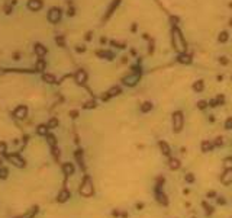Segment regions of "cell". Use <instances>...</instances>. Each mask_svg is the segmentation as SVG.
<instances>
[{
    "mask_svg": "<svg viewBox=\"0 0 232 218\" xmlns=\"http://www.w3.org/2000/svg\"><path fill=\"white\" fill-rule=\"evenodd\" d=\"M171 41H173V47L177 52H186V41L183 38V34L178 28H173L171 31Z\"/></svg>",
    "mask_w": 232,
    "mask_h": 218,
    "instance_id": "6da1fadb",
    "label": "cell"
},
{
    "mask_svg": "<svg viewBox=\"0 0 232 218\" xmlns=\"http://www.w3.org/2000/svg\"><path fill=\"white\" fill-rule=\"evenodd\" d=\"M93 193H95V188H93L91 179L89 174H86L83 178L81 185H80V195L84 196V198H90V196H93Z\"/></svg>",
    "mask_w": 232,
    "mask_h": 218,
    "instance_id": "7a4b0ae2",
    "label": "cell"
},
{
    "mask_svg": "<svg viewBox=\"0 0 232 218\" xmlns=\"http://www.w3.org/2000/svg\"><path fill=\"white\" fill-rule=\"evenodd\" d=\"M5 157H6V160H7L10 164H13L15 167L23 169V167L26 166V160L22 159V156L19 154V153H7Z\"/></svg>",
    "mask_w": 232,
    "mask_h": 218,
    "instance_id": "3957f363",
    "label": "cell"
},
{
    "mask_svg": "<svg viewBox=\"0 0 232 218\" xmlns=\"http://www.w3.org/2000/svg\"><path fill=\"white\" fill-rule=\"evenodd\" d=\"M132 73L129 74V76H126V77H123V84L125 86H129V87H132V86H135L138 81H139V79H141V70H139V67H132Z\"/></svg>",
    "mask_w": 232,
    "mask_h": 218,
    "instance_id": "277c9868",
    "label": "cell"
},
{
    "mask_svg": "<svg viewBox=\"0 0 232 218\" xmlns=\"http://www.w3.org/2000/svg\"><path fill=\"white\" fill-rule=\"evenodd\" d=\"M183 124H184L183 112L181 111H176L173 114V128H174V133H180V131L183 129Z\"/></svg>",
    "mask_w": 232,
    "mask_h": 218,
    "instance_id": "5b68a950",
    "label": "cell"
},
{
    "mask_svg": "<svg viewBox=\"0 0 232 218\" xmlns=\"http://www.w3.org/2000/svg\"><path fill=\"white\" fill-rule=\"evenodd\" d=\"M61 16H62V10L60 7H52L48 10V15H46V17H48V20L51 22V24H58V22L61 20Z\"/></svg>",
    "mask_w": 232,
    "mask_h": 218,
    "instance_id": "8992f818",
    "label": "cell"
},
{
    "mask_svg": "<svg viewBox=\"0 0 232 218\" xmlns=\"http://www.w3.org/2000/svg\"><path fill=\"white\" fill-rule=\"evenodd\" d=\"M155 199L162 207H167L168 205V198H167V195L162 192V188H155Z\"/></svg>",
    "mask_w": 232,
    "mask_h": 218,
    "instance_id": "52a82bcc",
    "label": "cell"
},
{
    "mask_svg": "<svg viewBox=\"0 0 232 218\" xmlns=\"http://www.w3.org/2000/svg\"><path fill=\"white\" fill-rule=\"evenodd\" d=\"M13 116L17 118V119H25L28 116V106H25V105L16 106L15 111H13Z\"/></svg>",
    "mask_w": 232,
    "mask_h": 218,
    "instance_id": "ba28073f",
    "label": "cell"
},
{
    "mask_svg": "<svg viewBox=\"0 0 232 218\" xmlns=\"http://www.w3.org/2000/svg\"><path fill=\"white\" fill-rule=\"evenodd\" d=\"M61 169H62V172H64V174H65V180H67L70 176H71V174H74V170H76V167H74L73 163H62Z\"/></svg>",
    "mask_w": 232,
    "mask_h": 218,
    "instance_id": "9c48e42d",
    "label": "cell"
},
{
    "mask_svg": "<svg viewBox=\"0 0 232 218\" xmlns=\"http://www.w3.org/2000/svg\"><path fill=\"white\" fill-rule=\"evenodd\" d=\"M221 182L223 185H231L232 183V167H228L221 176Z\"/></svg>",
    "mask_w": 232,
    "mask_h": 218,
    "instance_id": "30bf717a",
    "label": "cell"
},
{
    "mask_svg": "<svg viewBox=\"0 0 232 218\" xmlns=\"http://www.w3.org/2000/svg\"><path fill=\"white\" fill-rule=\"evenodd\" d=\"M28 9L32 10V12H38L42 9L44 3H42V0H28Z\"/></svg>",
    "mask_w": 232,
    "mask_h": 218,
    "instance_id": "8fae6325",
    "label": "cell"
},
{
    "mask_svg": "<svg viewBox=\"0 0 232 218\" xmlns=\"http://www.w3.org/2000/svg\"><path fill=\"white\" fill-rule=\"evenodd\" d=\"M74 77H76V83L80 84V86H83L87 81V73L84 70H77L76 74H74Z\"/></svg>",
    "mask_w": 232,
    "mask_h": 218,
    "instance_id": "7c38bea8",
    "label": "cell"
},
{
    "mask_svg": "<svg viewBox=\"0 0 232 218\" xmlns=\"http://www.w3.org/2000/svg\"><path fill=\"white\" fill-rule=\"evenodd\" d=\"M70 196H71V193H70V190L67 189V188H62L61 190H60V193H58V196H57V201L58 202H67L68 199H70Z\"/></svg>",
    "mask_w": 232,
    "mask_h": 218,
    "instance_id": "4fadbf2b",
    "label": "cell"
},
{
    "mask_svg": "<svg viewBox=\"0 0 232 218\" xmlns=\"http://www.w3.org/2000/svg\"><path fill=\"white\" fill-rule=\"evenodd\" d=\"M119 5H121V0H113V2L110 3V6H109V9H107V12H106V15H105V17H103V20H107L113 15V12L116 10V7H118Z\"/></svg>",
    "mask_w": 232,
    "mask_h": 218,
    "instance_id": "5bb4252c",
    "label": "cell"
},
{
    "mask_svg": "<svg viewBox=\"0 0 232 218\" xmlns=\"http://www.w3.org/2000/svg\"><path fill=\"white\" fill-rule=\"evenodd\" d=\"M38 211H39V208H38V205H34L31 209H28L25 214H22V215H19V217H15V218H35V215L38 214Z\"/></svg>",
    "mask_w": 232,
    "mask_h": 218,
    "instance_id": "9a60e30c",
    "label": "cell"
},
{
    "mask_svg": "<svg viewBox=\"0 0 232 218\" xmlns=\"http://www.w3.org/2000/svg\"><path fill=\"white\" fill-rule=\"evenodd\" d=\"M74 157H76V160H77V163L80 164V167H81V170L84 172V170H86V166H84V160H83V150H81V148H78V150H76V153H74Z\"/></svg>",
    "mask_w": 232,
    "mask_h": 218,
    "instance_id": "2e32d148",
    "label": "cell"
},
{
    "mask_svg": "<svg viewBox=\"0 0 232 218\" xmlns=\"http://www.w3.org/2000/svg\"><path fill=\"white\" fill-rule=\"evenodd\" d=\"M158 147H160V150H161V153H162V154H164V156H170L171 154V148H170V145L166 143V141H160L158 143Z\"/></svg>",
    "mask_w": 232,
    "mask_h": 218,
    "instance_id": "e0dca14e",
    "label": "cell"
},
{
    "mask_svg": "<svg viewBox=\"0 0 232 218\" xmlns=\"http://www.w3.org/2000/svg\"><path fill=\"white\" fill-rule=\"evenodd\" d=\"M168 167H170V170H178V169L181 167V161H180L178 159L170 157V160H168Z\"/></svg>",
    "mask_w": 232,
    "mask_h": 218,
    "instance_id": "ac0fdd59",
    "label": "cell"
},
{
    "mask_svg": "<svg viewBox=\"0 0 232 218\" xmlns=\"http://www.w3.org/2000/svg\"><path fill=\"white\" fill-rule=\"evenodd\" d=\"M34 50H35V54H36L38 57H41V58H42L46 52H48V50H46V48L42 45V44H35V48H34Z\"/></svg>",
    "mask_w": 232,
    "mask_h": 218,
    "instance_id": "d6986e66",
    "label": "cell"
},
{
    "mask_svg": "<svg viewBox=\"0 0 232 218\" xmlns=\"http://www.w3.org/2000/svg\"><path fill=\"white\" fill-rule=\"evenodd\" d=\"M177 61L181 63V64H190V63H192V55L186 54V52H181V54L177 57Z\"/></svg>",
    "mask_w": 232,
    "mask_h": 218,
    "instance_id": "ffe728a7",
    "label": "cell"
},
{
    "mask_svg": "<svg viewBox=\"0 0 232 218\" xmlns=\"http://www.w3.org/2000/svg\"><path fill=\"white\" fill-rule=\"evenodd\" d=\"M50 133V128H48V125H44V124H41V125H38L36 126V134L38 135H42V137H46V134Z\"/></svg>",
    "mask_w": 232,
    "mask_h": 218,
    "instance_id": "44dd1931",
    "label": "cell"
},
{
    "mask_svg": "<svg viewBox=\"0 0 232 218\" xmlns=\"http://www.w3.org/2000/svg\"><path fill=\"white\" fill-rule=\"evenodd\" d=\"M96 55H97V57H100V58L109 60V61H110V60H113V57H115V55H113V54H112L110 51H105V50H100V51H97V52H96Z\"/></svg>",
    "mask_w": 232,
    "mask_h": 218,
    "instance_id": "7402d4cb",
    "label": "cell"
},
{
    "mask_svg": "<svg viewBox=\"0 0 232 218\" xmlns=\"http://www.w3.org/2000/svg\"><path fill=\"white\" fill-rule=\"evenodd\" d=\"M215 145H213V143H211V141H207V140H205L202 144H200V148H202V151L203 153H209V151H212V148H213Z\"/></svg>",
    "mask_w": 232,
    "mask_h": 218,
    "instance_id": "603a6c76",
    "label": "cell"
},
{
    "mask_svg": "<svg viewBox=\"0 0 232 218\" xmlns=\"http://www.w3.org/2000/svg\"><path fill=\"white\" fill-rule=\"evenodd\" d=\"M193 90L196 92V93H200V92H203V89H205V81L203 80H197V81H194L193 83Z\"/></svg>",
    "mask_w": 232,
    "mask_h": 218,
    "instance_id": "cb8c5ba5",
    "label": "cell"
},
{
    "mask_svg": "<svg viewBox=\"0 0 232 218\" xmlns=\"http://www.w3.org/2000/svg\"><path fill=\"white\" fill-rule=\"evenodd\" d=\"M202 207L205 208V212H206V217H211L213 212H215V208L212 205H209L206 201H202Z\"/></svg>",
    "mask_w": 232,
    "mask_h": 218,
    "instance_id": "d4e9b609",
    "label": "cell"
},
{
    "mask_svg": "<svg viewBox=\"0 0 232 218\" xmlns=\"http://www.w3.org/2000/svg\"><path fill=\"white\" fill-rule=\"evenodd\" d=\"M119 93H122V89L119 86H113L112 89H109V92H107V95L112 98V96H118Z\"/></svg>",
    "mask_w": 232,
    "mask_h": 218,
    "instance_id": "484cf974",
    "label": "cell"
},
{
    "mask_svg": "<svg viewBox=\"0 0 232 218\" xmlns=\"http://www.w3.org/2000/svg\"><path fill=\"white\" fill-rule=\"evenodd\" d=\"M46 143H48L50 144V147H55L57 145V138L52 135V134H46Z\"/></svg>",
    "mask_w": 232,
    "mask_h": 218,
    "instance_id": "4316f807",
    "label": "cell"
},
{
    "mask_svg": "<svg viewBox=\"0 0 232 218\" xmlns=\"http://www.w3.org/2000/svg\"><path fill=\"white\" fill-rule=\"evenodd\" d=\"M36 70L38 71H44L45 70V61L41 57H38V61H36Z\"/></svg>",
    "mask_w": 232,
    "mask_h": 218,
    "instance_id": "83f0119b",
    "label": "cell"
},
{
    "mask_svg": "<svg viewBox=\"0 0 232 218\" xmlns=\"http://www.w3.org/2000/svg\"><path fill=\"white\" fill-rule=\"evenodd\" d=\"M151 109H152V103H151V102H144V103H142V106H141V111H142L144 114L150 112Z\"/></svg>",
    "mask_w": 232,
    "mask_h": 218,
    "instance_id": "f1b7e54d",
    "label": "cell"
},
{
    "mask_svg": "<svg viewBox=\"0 0 232 218\" xmlns=\"http://www.w3.org/2000/svg\"><path fill=\"white\" fill-rule=\"evenodd\" d=\"M7 154V144L5 141H0V156H6Z\"/></svg>",
    "mask_w": 232,
    "mask_h": 218,
    "instance_id": "f546056e",
    "label": "cell"
},
{
    "mask_svg": "<svg viewBox=\"0 0 232 218\" xmlns=\"http://www.w3.org/2000/svg\"><path fill=\"white\" fill-rule=\"evenodd\" d=\"M96 106H97L96 100H87V102H84L83 109H93V108H96Z\"/></svg>",
    "mask_w": 232,
    "mask_h": 218,
    "instance_id": "4dcf8cb0",
    "label": "cell"
},
{
    "mask_svg": "<svg viewBox=\"0 0 232 218\" xmlns=\"http://www.w3.org/2000/svg\"><path fill=\"white\" fill-rule=\"evenodd\" d=\"M51 154H52V157L58 161L60 160V150H58V147L55 145V147H51Z\"/></svg>",
    "mask_w": 232,
    "mask_h": 218,
    "instance_id": "1f68e13d",
    "label": "cell"
},
{
    "mask_svg": "<svg viewBox=\"0 0 232 218\" xmlns=\"http://www.w3.org/2000/svg\"><path fill=\"white\" fill-rule=\"evenodd\" d=\"M7 174H9V170H7V167H0V179H7Z\"/></svg>",
    "mask_w": 232,
    "mask_h": 218,
    "instance_id": "d6a6232c",
    "label": "cell"
},
{
    "mask_svg": "<svg viewBox=\"0 0 232 218\" xmlns=\"http://www.w3.org/2000/svg\"><path fill=\"white\" fill-rule=\"evenodd\" d=\"M42 79H44V81H46V83H57V81H55V77H54L52 74H44Z\"/></svg>",
    "mask_w": 232,
    "mask_h": 218,
    "instance_id": "836d02e7",
    "label": "cell"
},
{
    "mask_svg": "<svg viewBox=\"0 0 232 218\" xmlns=\"http://www.w3.org/2000/svg\"><path fill=\"white\" fill-rule=\"evenodd\" d=\"M46 125H48V128H50V129L57 128V126H58V119H57V118H51V119L48 121V124H46Z\"/></svg>",
    "mask_w": 232,
    "mask_h": 218,
    "instance_id": "e575fe53",
    "label": "cell"
},
{
    "mask_svg": "<svg viewBox=\"0 0 232 218\" xmlns=\"http://www.w3.org/2000/svg\"><path fill=\"white\" fill-rule=\"evenodd\" d=\"M228 38H229V34L223 31V32H221V34H219L218 41H219V42H226V41H228Z\"/></svg>",
    "mask_w": 232,
    "mask_h": 218,
    "instance_id": "d590c367",
    "label": "cell"
},
{
    "mask_svg": "<svg viewBox=\"0 0 232 218\" xmlns=\"http://www.w3.org/2000/svg\"><path fill=\"white\" fill-rule=\"evenodd\" d=\"M184 180L187 182V183H193V182H194V174H193V173H187V174L184 176Z\"/></svg>",
    "mask_w": 232,
    "mask_h": 218,
    "instance_id": "8d00e7d4",
    "label": "cell"
},
{
    "mask_svg": "<svg viewBox=\"0 0 232 218\" xmlns=\"http://www.w3.org/2000/svg\"><path fill=\"white\" fill-rule=\"evenodd\" d=\"M55 41H57V44H58L60 47H65V39H64L62 36H57Z\"/></svg>",
    "mask_w": 232,
    "mask_h": 218,
    "instance_id": "74e56055",
    "label": "cell"
},
{
    "mask_svg": "<svg viewBox=\"0 0 232 218\" xmlns=\"http://www.w3.org/2000/svg\"><path fill=\"white\" fill-rule=\"evenodd\" d=\"M164 178H162V176H160L158 179H157V185H155V188H162V185H164Z\"/></svg>",
    "mask_w": 232,
    "mask_h": 218,
    "instance_id": "f35d334b",
    "label": "cell"
},
{
    "mask_svg": "<svg viewBox=\"0 0 232 218\" xmlns=\"http://www.w3.org/2000/svg\"><path fill=\"white\" fill-rule=\"evenodd\" d=\"M216 204L218 205H225L226 204V199L223 198V196H216Z\"/></svg>",
    "mask_w": 232,
    "mask_h": 218,
    "instance_id": "ab89813d",
    "label": "cell"
},
{
    "mask_svg": "<svg viewBox=\"0 0 232 218\" xmlns=\"http://www.w3.org/2000/svg\"><path fill=\"white\" fill-rule=\"evenodd\" d=\"M222 144H223V138H222V137H218V138L213 141V145H215V147H221Z\"/></svg>",
    "mask_w": 232,
    "mask_h": 218,
    "instance_id": "60d3db41",
    "label": "cell"
},
{
    "mask_svg": "<svg viewBox=\"0 0 232 218\" xmlns=\"http://www.w3.org/2000/svg\"><path fill=\"white\" fill-rule=\"evenodd\" d=\"M206 106H207V102L206 100H199L197 102V108L199 109H206Z\"/></svg>",
    "mask_w": 232,
    "mask_h": 218,
    "instance_id": "b9f144b4",
    "label": "cell"
},
{
    "mask_svg": "<svg viewBox=\"0 0 232 218\" xmlns=\"http://www.w3.org/2000/svg\"><path fill=\"white\" fill-rule=\"evenodd\" d=\"M225 128L226 129H232V118H228L225 121Z\"/></svg>",
    "mask_w": 232,
    "mask_h": 218,
    "instance_id": "7bdbcfd3",
    "label": "cell"
},
{
    "mask_svg": "<svg viewBox=\"0 0 232 218\" xmlns=\"http://www.w3.org/2000/svg\"><path fill=\"white\" fill-rule=\"evenodd\" d=\"M216 196H218V195H216V192H215V190H209V192H207V195H206V198L212 199V198H216Z\"/></svg>",
    "mask_w": 232,
    "mask_h": 218,
    "instance_id": "ee69618b",
    "label": "cell"
},
{
    "mask_svg": "<svg viewBox=\"0 0 232 218\" xmlns=\"http://www.w3.org/2000/svg\"><path fill=\"white\" fill-rule=\"evenodd\" d=\"M110 44H112V45H115V47H118V48H125V44H121V42H116V41H110Z\"/></svg>",
    "mask_w": 232,
    "mask_h": 218,
    "instance_id": "f6af8a7d",
    "label": "cell"
},
{
    "mask_svg": "<svg viewBox=\"0 0 232 218\" xmlns=\"http://www.w3.org/2000/svg\"><path fill=\"white\" fill-rule=\"evenodd\" d=\"M223 102H225V98H223L222 95H219V96L216 98V103H218V105H223Z\"/></svg>",
    "mask_w": 232,
    "mask_h": 218,
    "instance_id": "bcb514c9",
    "label": "cell"
},
{
    "mask_svg": "<svg viewBox=\"0 0 232 218\" xmlns=\"http://www.w3.org/2000/svg\"><path fill=\"white\" fill-rule=\"evenodd\" d=\"M67 13H68V16H74V13H76V12H74V7H73L71 5H70V7H68V12H67Z\"/></svg>",
    "mask_w": 232,
    "mask_h": 218,
    "instance_id": "7dc6e473",
    "label": "cell"
},
{
    "mask_svg": "<svg viewBox=\"0 0 232 218\" xmlns=\"http://www.w3.org/2000/svg\"><path fill=\"white\" fill-rule=\"evenodd\" d=\"M70 116H71V118H77L78 116V111H70Z\"/></svg>",
    "mask_w": 232,
    "mask_h": 218,
    "instance_id": "c3c4849f",
    "label": "cell"
},
{
    "mask_svg": "<svg viewBox=\"0 0 232 218\" xmlns=\"http://www.w3.org/2000/svg\"><path fill=\"white\" fill-rule=\"evenodd\" d=\"M112 215H113V217H121V211L113 209V211H112Z\"/></svg>",
    "mask_w": 232,
    "mask_h": 218,
    "instance_id": "681fc988",
    "label": "cell"
},
{
    "mask_svg": "<svg viewBox=\"0 0 232 218\" xmlns=\"http://www.w3.org/2000/svg\"><path fill=\"white\" fill-rule=\"evenodd\" d=\"M207 105H211L212 108H215V106H218V103H216V99H212V100H211V102H209Z\"/></svg>",
    "mask_w": 232,
    "mask_h": 218,
    "instance_id": "f907efd6",
    "label": "cell"
},
{
    "mask_svg": "<svg viewBox=\"0 0 232 218\" xmlns=\"http://www.w3.org/2000/svg\"><path fill=\"white\" fill-rule=\"evenodd\" d=\"M76 50H77V52H84V51H86V47H81V45H78V47H77Z\"/></svg>",
    "mask_w": 232,
    "mask_h": 218,
    "instance_id": "816d5d0a",
    "label": "cell"
},
{
    "mask_svg": "<svg viewBox=\"0 0 232 218\" xmlns=\"http://www.w3.org/2000/svg\"><path fill=\"white\" fill-rule=\"evenodd\" d=\"M219 61H221V64H223V65H226V64H228V60H226L225 57H221V58H219Z\"/></svg>",
    "mask_w": 232,
    "mask_h": 218,
    "instance_id": "f5cc1de1",
    "label": "cell"
},
{
    "mask_svg": "<svg viewBox=\"0 0 232 218\" xmlns=\"http://www.w3.org/2000/svg\"><path fill=\"white\" fill-rule=\"evenodd\" d=\"M142 208H144V204L142 202H138L136 204V209H142Z\"/></svg>",
    "mask_w": 232,
    "mask_h": 218,
    "instance_id": "db71d44e",
    "label": "cell"
},
{
    "mask_svg": "<svg viewBox=\"0 0 232 218\" xmlns=\"http://www.w3.org/2000/svg\"><path fill=\"white\" fill-rule=\"evenodd\" d=\"M29 140V135H23V143H28Z\"/></svg>",
    "mask_w": 232,
    "mask_h": 218,
    "instance_id": "11a10c76",
    "label": "cell"
},
{
    "mask_svg": "<svg viewBox=\"0 0 232 218\" xmlns=\"http://www.w3.org/2000/svg\"><path fill=\"white\" fill-rule=\"evenodd\" d=\"M86 39H87V41H90V39H91V32H89V34L86 35Z\"/></svg>",
    "mask_w": 232,
    "mask_h": 218,
    "instance_id": "9f6ffc18",
    "label": "cell"
},
{
    "mask_svg": "<svg viewBox=\"0 0 232 218\" xmlns=\"http://www.w3.org/2000/svg\"><path fill=\"white\" fill-rule=\"evenodd\" d=\"M121 217L122 218H128V212H121Z\"/></svg>",
    "mask_w": 232,
    "mask_h": 218,
    "instance_id": "6f0895ef",
    "label": "cell"
},
{
    "mask_svg": "<svg viewBox=\"0 0 232 218\" xmlns=\"http://www.w3.org/2000/svg\"><path fill=\"white\" fill-rule=\"evenodd\" d=\"M229 25L232 26V17H231V20H229Z\"/></svg>",
    "mask_w": 232,
    "mask_h": 218,
    "instance_id": "680465c9",
    "label": "cell"
},
{
    "mask_svg": "<svg viewBox=\"0 0 232 218\" xmlns=\"http://www.w3.org/2000/svg\"><path fill=\"white\" fill-rule=\"evenodd\" d=\"M2 163H3V160H2V159H0V167H2Z\"/></svg>",
    "mask_w": 232,
    "mask_h": 218,
    "instance_id": "91938a15",
    "label": "cell"
},
{
    "mask_svg": "<svg viewBox=\"0 0 232 218\" xmlns=\"http://www.w3.org/2000/svg\"><path fill=\"white\" fill-rule=\"evenodd\" d=\"M192 218H194V217H192Z\"/></svg>",
    "mask_w": 232,
    "mask_h": 218,
    "instance_id": "94428289",
    "label": "cell"
}]
</instances>
